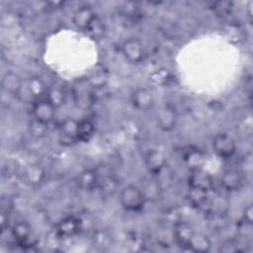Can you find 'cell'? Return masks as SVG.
<instances>
[{
    "mask_svg": "<svg viewBox=\"0 0 253 253\" xmlns=\"http://www.w3.org/2000/svg\"><path fill=\"white\" fill-rule=\"evenodd\" d=\"M77 183L82 190H93L99 184V174L95 169H86L78 175Z\"/></svg>",
    "mask_w": 253,
    "mask_h": 253,
    "instance_id": "5bb4252c",
    "label": "cell"
},
{
    "mask_svg": "<svg viewBox=\"0 0 253 253\" xmlns=\"http://www.w3.org/2000/svg\"><path fill=\"white\" fill-rule=\"evenodd\" d=\"M77 126L78 121L66 119L61 123L60 126V134L63 138L68 140H77Z\"/></svg>",
    "mask_w": 253,
    "mask_h": 253,
    "instance_id": "7402d4cb",
    "label": "cell"
},
{
    "mask_svg": "<svg viewBox=\"0 0 253 253\" xmlns=\"http://www.w3.org/2000/svg\"><path fill=\"white\" fill-rule=\"evenodd\" d=\"M119 201L124 210L130 212H138L145 207L147 197L142 188L134 184H127L121 189Z\"/></svg>",
    "mask_w": 253,
    "mask_h": 253,
    "instance_id": "6da1fadb",
    "label": "cell"
},
{
    "mask_svg": "<svg viewBox=\"0 0 253 253\" xmlns=\"http://www.w3.org/2000/svg\"><path fill=\"white\" fill-rule=\"evenodd\" d=\"M144 165L146 170L151 175H159L165 168L167 158L165 154L157 149H150L144 156Z\"/></svg>",
    "mask_w": 253,
    "mask_h": 253,
    "instance_id": "9c48e42d",
    "label": "cell"
},
{
    "mask_svg": "<svg viewBox=\"0 0 253 253\" xmlns=\"http://www.w3.org/2000/svg\"><path fill=\"white\" fill-rule=\"evenodd\" d=\"M239 250H240V245L238 244L237 241L233 239H228L219 246V251L223 253H234V252H238Z\"/></svg>",
    "mask_w": 253,
    "mask_h": 253,
    "instance_id": "d4e9b609",
    "label": "cell"
},
{
    "mask_svg": "<svg viewBox=\"0 0 253 253\" xmlns=\"http://www.w3.org/2000/svg\"><path fill=\"white\" fill-rule=\"evenodd\" d=\"M75 103L81 109H88L92 105V94L89 90L75 92Z\"/></svg>",
    "mask_w": 253,
    "mask_h": 253,
    "instance_id": "cb8c5ba5",
    "label": "cell"
},
{
    "mask_svg": "<svg viewBox=\"0 0 253 253\" xmlns=\"http://www.w3.org/2000/svg\"><path fill=\"white\" fill-rule=\"evenodd\" d=\"M79 228L78 220L73 217H67L61 220L56 227V232L59 236L70 237L73 236Z\"/></svg>",
    "mask_w": 253,
    "mask_h": 253,
    "instance_id": "ac0fdd59",
    "label": "cell"
},
{
    "mask_svg": "<svg viewBox=\"0 0 253 253\" xmlns=\"http://www.w3.org/2000/svg\"><path fill=\"white\" fill-rule=\"evenodd\" d=\"M242 218L243 221L247 224H251L252 220H253V209H252V205H248L247 207H245L243 213H242Z\"/></svg>",
    "mask_w": 253,
    "mask_h": 253,
    "instance_id": "484cf974",
    "label": "cell"
},
{
    "mask_svg": "<svg viewBox=\"0 0 253 253\" xmlns=\"http://www.w3.org/2000/svg\"><path fill=\"white\" fill-rule=\"evenodd\" d=\"M1 86L6 93L19 98L24 87V81L17 73L8 71L1 79Z\"/></svg>",
    "mask_w": 253,
    "mask_h": 253,
    "instance_id": "8fae6325",
    "label": "cell"
},
{
    "mask_svg": "<svg viewBox=\"0 0 253 253\" xmlns=\"http://www.w3.org/2000/svg\"><path fill=\"white\" fill-rule=\"evenodd\" d=\"M130 101L133 108L141 112H146L151 110L155 102L152 91L146 87L136 88L131 94Z\"/></svg>",
    "mask_w": 253,
    "mask_h": 253,
    "instance_id": "ba28073f",
    "label": "cell"
},
{
    "mask_svg": "<svg viewBox=\"0 0 253 253\" xmlns=\"http://www.w3.org/2000/svg\"><path fill=\"white\" fill-rule=\"evenodd\" d=\"M191 173L188 178L189 188L201 190L210 193L213 189V179L211 175L205 171L204 168L190 170Z\"/></svg>",
    "mask_w": 253,
    "mask_h": 253,
    "instance_id": "52a82bcc",
    "label": "cell"
},
{
    "mask_svg": "<svg viewBox=\"0 0 253 253\" xmlns=\"http://www.w3.org/2000/svg\"><path fill=\"white\" fill-rule=\"evenodd\" d=\"M27 89L31 97L35 99H39L42 96H45L47 87L43 83V81L39 77H31L27 81Z\"/></svg>",
    "mask_w": 253,
    "mask_h": 253,
    "instance_id": "d6986e66",
    "label": "cell"
},
{
    "mask_svg": "<svg viewBox=\"0 0 253 253\" xmlns=\"http://www.w3.org/2000/svg\"><path fill=\"white\" fill-rule=\"evenodd\" d=\"M195 232L196 231L194 230L192 225L185 221H179L174 225L173 236L178 246L184 249H188L190 241Z\"/></svg>",
    "mask_w": 253,
    "mask_h": 253,
    "instance_id": "7c38bea8",
    "label": "cell"
},
{
    "mask_svg": "<svg viewBox=\"0 0 253 253\" xmlns=\"http://www.w3.org/2000/svg\"><path fill=\"white\" fill-rule=\"evenodd\" d=\"M155 123L162 131H172L177 126L178 114L172 106L163 105L155 112Z\"/></svg>",
    "mask_w": 253,
    "mask_h": 253,
    "instance_id": "277c9868",
    "label": "cell"
},
{
    "mask_svg": "<svg viewBox=\"0 0 253 253\" xmlns=\"http://www.w3.org/2000/svg\"><path fill=\"white\" fill-rule=\"evenodd\" d=\"M211 242L207 235L203 233L195 232L190 241L188 249L194 252L206 253L211 250Z\"/></svg>",
    "mask_w": 253,
    "mask_h": 253,
    "instance_id": "2e32d148",
    "label": "cell"
},
{
    "mask_svg": "<svg viewBox=\"0 0 253 253\" xmlns=\"http://www.w3.org/2000/svg\"><path fill=\"white\" fill-rule=\"evenodd\" d=\"M211 147L216 156L221 159H229L236 152V141L230 134L221 132L214 135Z\"/></svg>",
    "mask_w": 253,
    "mask_h": 253,
    "instance_id": "7a4b0ae2",
    "label": "cell"
},
{
    "mask_svg": "<svg viewBox=\"0 0 253 253\" xmlns=\"http://www.w3.org/2000/svg\"><path fill=\"white\" fill-rule=\"evenodd\" d=\"M44 176V170L39 164H29L23 170V179L31 186H38L42 183Z\"/></svg>",
    "mask_w": 253,
    "mask_h": 253,
    "instance_id": "4fadbf2b",
    "label": "cell"
},
{
    "mask_svg": "<svg viewBox=\"0 0 253 253\" xmlns=\"http://www.w3.org/2000/svg\"><path fill=\"white\" fill-rule=\"evenodd\" d=\"M95 131V125L89 119H83L78 121L77 126V140L87 142L91 139Z\"/></svg>",
    "mask_w": 253,
    "mask_h": 253,
    "instance_id": "e0dca14e",
    "label": "cell"
},
{
    "mask_svg": "<svg viewBox=\"0 0 253 253\" xmlns=\"http://www.w3.org/2000/svg\"><path fill=\"white\" fill-rule=\"evenodd\" d=\"M30 234L31 226L26 221H19L15 223V225L12 228V235L19 243L26 242L29 239Z\"/></svg>",
    "mask_w": 253,
    "mask_h": 253,
    "instance_id": "603a6c76",
    "label": "cell"
},
{
    "mask_svg": "<svg viewBox=\"0 0 253 253\" xmlns=\"http://www.w3.org/2000/svg\"><path fill=\"white\" fill-rule=\"evenodd\" d=\"M55 109L60 108L65 103V93L60 87H50L47 88L45 98Z\"/></svg>",
    "mask_w": 253,
    "mask_h": 253,
    "instance_id": "44dd1931",
    "label": "cell"
},
{
    "mask_svg": "<svg viewBox=\"0 0 253 253\" xmlns=\"http://www.w3.org/2000/svg\"><path fill=\"white\" fill-rule=\"evenodd\" d=\"M188 198L190 203L197 208H203L206 206L211 205V201L209 199V193L208 192H204L201 190H197V189H192L189 188V193H188Z\"/></svg>",
    "mask_w": 253,
    "mask_h": 253,
    "instance_id": "ffe728a7",
    "label": "cell"
},
{
    "mask_svg": "<svg viewBox=\"0 0 253 253\" xmlns=\"http://www.w3.org/2000/svg\"><path fill=\"white\" fill-rule=\"evenodd\" d=\"M220 185L226 192H237L244 186V175L236 169L226 170L220 177Z\"/></svg>",
    "mask_w": 253,
    "mask_h": 253,
    "instance_id": "30bf717a",
    "label": "cell"
},
{
    "mask_svg": "<svg viewBox=\"0 0 253 253\" xmlns=\"http://www.w3.org/2000/svg\"><path fill=\"white\" fill-rule=\"evenodd\" d=\"M96 13L92 7L84 5L78 7L72 14V23L80 31H89L96 23Z\"/></svg>",
    "mask_w": 253,
    "mask_h": 253,
    "instance_id": "5b68a950",
    "label": "cell"
},
{
    "mask_svg": "<svg viewBox=\"0 0 253 253\" xmlns=\"http://www.w3.org/2000/svg\"><path fill=\"white\" fill-rule=\"evenodd\" d=\"M56 110L57 109H55L48 101L42 99L33 105L32 114L35 122L47 126L54 120Z\"/></svg>",
    "mask_w": 253,
    "mask_h": 253,
    "instance_id": "8992f818",
    "label": "cell"
},
{
    "mask_svg": "<svg viewBox=\"0 0 253 253\" xmlns=\"http://www.w3.org/2000/svg\"><path fill=\"white\" fill-rule=\"evenodd\" d=\"M183 159L185 164L190 170L203 168L205 163V155L204 153L195 147H190L188 150L184 152Z\"/></svg>",
    "mask_w": 253,
    "mask_h": 253,
    "instance_id": "9a60e30c",
    "label": "cell"
},
{
    "mask_svg": "<svg viewBox=\"0 0 253 253\" xmlns=\"http://www.w3.org/2000/svg\"><path fill=\"white\" fill-rule=\"evenodd\" d=\"M121 51L124 58L131 64H138L145 57V48L140 40L136 38L126 39L122 43Z\"/></svg>",
    "mask_w": 253,
    "mask_h": 253,
    "instance_id": "3957f363",
    "label": "cell"
}]
</instances>
